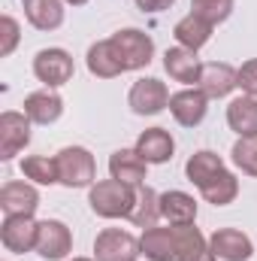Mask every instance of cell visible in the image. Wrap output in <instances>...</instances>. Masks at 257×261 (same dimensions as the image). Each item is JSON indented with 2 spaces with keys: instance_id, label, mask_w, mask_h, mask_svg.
Segmentation results:
<instances>
[{
  "instance_id": "1",
  "label": "cell",
  "mask_w": 257,
  "mask_h": 261,
  "mask_svg": "<svg viewBox=\"0 0 257 261\" xmlns=\"http://www.w3.org/2000/svg\"><path fill=\"white\" fill-rule=\"evenodd\" d=\"M91 213L100 219H130L136 203V186L121 179H100L88 189Z\"/></svg>"
},
{
  "instance_id": "2",
  "label": "cell",
  "mask_w": 257,
  "mask_h": 261,
  "mask_svg": "<svg viewBox=\"0 0 257 261\" xmlns=\"http://www.w3.org/2000/svg\"><path fill=\"white\" fill-rule=\"evenodd\" d=\"M58 176L67 189H91L97 182V161L85 146H64L58 155Z\"/></svg>"
},
{
  "instance_id": "3",
  "label": "cell",
  "mask_w": 257,
  "mask_h": 261,
  "mask_svg": "<svg viewBox=\"0 0 257 261\" xmlns=\"http://www.w3.org/2000/svg\"><path fill=\"white\" fill-rule=\"evenodd\" d=\"M109 43H112L118 61L124 67V73H127V70H142V67L151 64V58H154V40H151L145 31H139V28L115 31V34L109 37Z\"/></svg>"
},
{
  "instance_id": "4",
  "label": "cell",
  "mask_w": 257,
  "mask_h": 261,
  "mask_svg": "<svg viewBox=\"0 0 257 261\" xmlns=\"http://www.w3.org/2000/svg\"><path fill=\"white\" fill-rule=\"evenodd\" d=\"M76 64H73V55L61 49V46H49V49H40L34 55V76L46 85V88H61L73 79Z\"/></svg>"
},
{
  "instance_id": "5",
  "label": "cell",
  "mask_w": 257,
  "mask_h": 261,
  "mask_svg": "<svg viewBox=\"0 0 257 261\" xmlns=\"http://www.w3.org/2000/svg\"><path fill=\"white\" fill-rule=\"evenodd\" d=\"M139 255V240L130 231L103 228L94 237V261H136Z\"/></svg>"
},
{
  "instance_id": "6",
  "label": "cell",
  "mask_w": 257,
  "mask_h": 261,
  "mask_svg": "<svg viewBox=\"0 0 257 261\" xmlns=\"http://www.w3.org/2000/svg\"><path fill=\"white\" fill-rule=\"evenodd\" d=\"M127 103L136 116H157L170 107V91L160 79L154 76H145V79H136L130 85Z\"/></svg>"
},
{
  "instance_id": "7",
  "label": "cell",
  "mask_w": 257,
  "mask_h": 261,
  "mask_svg": "<svg viewBox=\"0 0 257 261\" xmlns=\"http://www.w3.org/2000/svg\"><path fill=\"white\" fill-rule=\"evenodd\" d=\"M40 258L46 261H61L73 252V231L67 228L61 219H43L37 231V249Z\"/></svg>"
},
{
  "instance_id": "8",
  "label": "cell",
  "mask_w": 257,
  "mask_h": 261,
  "mask_svg": "<svg viewBox=\"0 0 257 261\" xmlns=\"http://www.w3.org/2000/svg\"><path fill=\"white\" fill-rule=\"evenodd\" d=\"M30 119L24 113L6 110L0 116V161H12L21 149H27L30 143Z\"/></svg>"
},
{
  "instance_id": "9",
  "label": "cell",
  "mask_w": 257,
  "mask_h": 261,
  "mask_svg": "<svg viewBox=\"0 0 257 261\" xmlns=\"http://www.w3.org/2000/svg\"><path fill=\"white\" fill-rule=\"evenodd\" d=\"M37 231H40V222L34 216H6L0 225V243L6 252L21 255L37 249Z\"/></svg>"
},
{
  "instance_id": "10",
  "label": "cell",
  "mask_w": 257,
  "mask_h": 261,
  "mask_svg": "<svg viewBox=\"0 0 257 261\" xmlns=\"http://www.w3.org/2000/svg\"><path fill=\"white\" fill-rule=\"evenodd\" d=\"M209 246L218 261H251V255H254L251 237L239 228H218L209 237Z\"/></svg>"
},
{
  "instance_id": "11",
  "label": "cell",
  "mask_w": 257,
  "mask_h": 261,
  "mask_svg": "<svg viewBox=\"0 0 257 261\" xmlns=\"http://www.w3.org/2000/svg\"><path fill=\"white\" fill-rule=\"evenodd\" d=\"M170 113L182 128H197L206 113H209V97L194 85V88H182L176 94H170Z\"/></svg>"
},
{
  "instance_id": "12",
  "label": "cell",
  "mask_w": 257,
  "mask_h": 261,
  "mask_svg": "<svg viewBox=\"0 0 257 261\" xmlns=\"http://www.w3.org/2000/svg\"><path fill=\"white\" fill-rule=\"evenodd\" d=\"M197 88L209 97V100H221L236 88V67L224 64V61H209L200 70Z\"/></svg>"
},
{
  "instance_id": "13",
  "label": "cell",
  "mask_w": 257,
  "mask_h": 261,
  "mask_svg": "<svg viewBox=\"0 0 257 261\" xmlns=\"http://www.w3.org/2000/svg\"><path fill=\"white\" fill-rule=\"evenodd\" d=\"M24 116L34 125H55L64 116V100L55 88H43V91H30L24 97Z\"/></svg>"
},
{
  "instance_id": "14",
  "label": "cell",
  "mask_w": 257,
  "mask_h": 261,
  "mask_svg": "<svg viewBox=\"0 0 257 261\" xmlns=\"http://www.w3.org/2000/svg\"><path fill=\"white\" fill-rule=\"evenodd\" d=\"M148 164H167L173 161L176 155V140L167 128H145L136 137V146H133Z\"/></svg>"
},
{
  "instance_id": "15",
  "label": "cell",
  "mask_w": 257,
  "mask_h": 261,
  "mask_svg": "<svg viewBox=\"0 0 257 261\" xmlns=\"http://www.w3.org/2000/svg\"><path fill=\"white\" fill-rule=\"evenodd\" d=\"M164 70H167L170 79H176V82H182V85L191 88V85H197V79H200L203 61L197 58V52H191V49L173 46V49L164 52Z\"/></svg>"
},
{
  "instance_id": "16",
  "label": "cell",
  "mask_w": 257,
  "mask_h": 261,
  "mask_svg": "<svg viewBox=\"0 0 257 261\" xmlns=\"http://www.w3.org/2000/svg\"><path fill=\"white\" fill-rule=\"evenodd\" d=\"M40 206V192L30 182H3L0 210L6 216H34Z\"/></svg>"
},
{
  "instance_id": "17",
  "label": "cell",
  "mask_w": 257,
  "mask_h": 261,
  "mask_svg": "<svg viewBox=\"0 0 257 261\" xmlns=\"http://www.w3.org/2000/svg\"><path fill=\"white\" fill-rule=\"evenodd\" d=\"M176 261H218L197 225H176Z\"/></svg>"
},
{
  "instance_id": "18",
  "label": "cell",
  "mask_w": 257,
  "mask_h": 261,
  "mask_svg": "<svg viewBox=\"0 0 257 261\" xmlns=\"http://www.w3.org/2000/svg\"><path fill=\"white\" fill-rule=\"evenodd\" d=\"M145 173H148V161L136 149H115L109 155V176L112 179H121V182H130V186H142Z\"/></svg>"
},
{
  "instance_id": "19",
  "label": "cell",
  "mask_w": 257,
  "mask_h": 261,
  "mask_svg": "<svg viewBox=\"0 0 257 261\" xmlns=\"http://www.w3.org/2000/svg\"><path fill=\"white\" fill-rule=\"evenodd\" d=\"M139 252L148 261H176V228H145L139 237Z\"/></svg>"
},
{
  "instance_id": "20",
  "label": "cell",
  "mask_w": 257,
  "mask_h": 261,
  "mask_svg": "<svg viewBox=\"0 0 257 261\" xmlns=\"http://www.w3.org/2000/svg\"><path fill=\"white\" fill-rule=\"evenodd\" d=\"M160 219L170 222L173 228L176 225H194L197 222V200L188 192H164L160 195Z\"/></svg>"
},
{
  "instance_id": "21",
  "label": "cell",
  "mask_w": 257,
  "mask_h": 261,
  "mask_svg": "<svg viewBox=\"0 0 257 261\" xmlns=\"http://www.w3.org/2000/svg\"><path fill=\"white\" fill-rule=\"evenodd\" d=\"M212 31H215V24H209L206 18H200V15L188 12L185 18L176 21L173 37H176L179 46H185V49H191V52H200V49L212 40Z\"/></svg>"
},
{
  "instance_id": "22",
  "label": "cell",
  "mask_w": 257,
  "mask_h": 261,
  "mask_svg": "<svg viewBox=\"0 0 257 261\" xmlns=\"http://www.w3.org/2000/svg\"><path fill=\"white\" fill-rule=\"evenodd\" d=\"M85 64H88V73L97 76V79H115V76L124 73V67H121V61H118V55H115V49H112L109 40H97L88 49Z\"/></svg>"
},
{
  "instance_id": "23",
  "label": "cell",
  "mask_w": 257,
  "mask_h": 261,
  "mask_svg": "<svg viewBox=\"0 0 257 261\" xmlns=\"http://www.w3.org/2000/svg\"><path fill=\"white\" fill-rule=\"evenodd\" d=\"M24 18L37 31H58L64 24V0H24Z\"/></svg>"
},
{
  "instance_id": "24",
  "label": "cell",
  "mask_w": 257,
  "mask_h": 261,
  "mask_svg": "<svg viewBox=\"0 0 257 261\" xmlns=\"http://www.w3.org/2000/svg\"><path fill=\"white\" fill-rule=\"evenodd\" d=\"M221 170H227V164H224V158L218 155V152H212V149H200V152H194L191 158H188V164H185V176L191 179L197 189H203L209 179H215Z\"/></svg>"
},
{
  "instance_id": "25",
  "label": "cell",
  "mask_w": 257,
  "mask_h": 261,
  "mask_svg": "<svg viewBox=\"0 0 257 261\" xmlns=\"http://www.w3.org/2000/svg\"><path fill=\"white\" fill-rule=\"evenodd\" d=\"M227 125L239 137H254L257 134V97H233L227 107Z\"/></svg>"
},
{
  "instance_id": "26",
  "label": "cell",
  "mask_w": 257,
  "mask_h": 261,
  "mask_svg": "<svg viewBox=\"0 0 257 261\" xmlns=\"http://www.w3.org/2000/svg\"><path fill=\"white\" fill-rule=\"evenodd\" d=\"M160 219V195L148 186H136V203H133V213H130V222L136 228H154Z\"/></svg>"
},
{
  "instance_id": "27",
  "label": "cell",
  "mask_w": 257,
  "mask_h": 261,
  "mask_svg": "<svg viewBox=\"0 0 257 261\" xmlns=\"http://www.w3.org/2000/svg\"><path fill=\"white\" fill-rule=\"evenodd\" d=\"M200 195H203L206 203H212V206H227V203H233L239 197V179H236V173L221 170L215 179H209L200 189Z\"/></svg>"
},
{
  "instance_id": "28",
  "label": "cell",
  "mask_w": 257,
  "mask_h": 261,
  "mask_svg": "<svg viewBox=\"0 0 257 261\" xmlns=\"http://www.w3.org/2000/svg\"><path fill=\"white\" fill-rule=\"evenodd\" d=\"M21 173H24V179L37 182V186H55V182H61L58 161L49 158V155H24L21 158Z\"/></svg>"
},
{
  "instance_id": "29",
  "label": "cell",
  "mask_w": 257,
  "mask_h": 261,
  "mask_svg": "<svg viewBox=\"0 0 257 261\" xmlns=\"http://www.w3.org/2000/svg\"><path fill=\"white\" fill-rule=\"evenodd\" d=\"M230 158L233 164L245 173V176H254L257 179V134L254 137H239L230 149Z\"/></svg>"
},
{
  "instance_id": "30",
  "label": "cell",
  "mask_w": 257,
  "mask_h": 261,
  "mask_svg": "<svg viewBox=\"0 0 257 261\" xmlns=\"http://www.w3.org/2000/svg\"><path fill=\"white\" fill-rule=\"evenodd\" d=\"M233 0H191V12L206 18L209 24H221L233 15Z\"/></svg>"
},
{
  "instance_id": "31",
  "label": "cell",
  "mask_w": 257,
  "mask_h": 261,
  "mask_svg": "<svg viewBox=\"0 0 257 261\" xmlns=\"http://www.w3.org/2000/svg\"><path fill=\"white\" fill-rule=\"evenodd\" d=\"M18 40H21V28H18V21H15L12 15H3V18H0V55L9 58V55L15 52Z\"/></svg>"
},
{
  "instance_id": "32",
  "label": "cell",
  "mask_w": 257,
  "mask_h": 261,
  "mask_svg": "<svg viewBox=\"0 0 257 261\" xmlns=\"http://www.w3.org/2000/svg\"><path fill=\"white\" fill-rule=\"evenodd\" d=\"M236 88H242V94L248 97H257V58L245 61L236 70Z\"/></svg>"
},
{
  "instance_id": "33",
  "label": "cell",
  "mask_w": 257,
  "mask_h": 261,
  "mask_svg": "<svg viewBox=\"0 0 257 261\" xmlns=\"http://www.w3.org/2000/svg\"><path fill=\"white\" fill-rule=\"evenodd\" d=\"M136 3V9H142V12H164V9H170L176 0H133Z\"/></svg>"
},
{
  "instance_id": "34",
  "label": "cell",
  "mask_w": 257,
  "mask_h": 261,
  "mask_svg": "<svg viewBox=\"0 0 257 261\" xmlns=\"http://www.w3.org/2000/svg\"><path fill=\"white\" fill-rule=\"evenodd\" d=\"M67 6H85V3H88V0H64Z\"/></svg>"
},
{
  "instance_id": "35",
  "label": "cell",
  "mask_w": 257,
  "mask_h": 261,
  "mask_svg": "<svg viewBox=\"0 0 257 261\" xmlns=\"http://www.w3.org/2000/svg\"><path fill=\"white\" fill-rule=\"evenodd\" d=\"M73 261H94V258H73Z\"/></svg>"
}]
</instances>
